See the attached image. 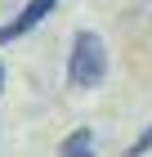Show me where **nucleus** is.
I'll list each match as a JSON object with an SVG mask.
<instances>
[{
    "label": "nucleus",
    "mask_w": 152,
    "mask_h": 157,
    "mask_svg": "<svg viewBox=\"0 0 152 157\" xmlns=\"http://www.w3.org/2000/svg\"><path fill=\"white\" fill-rule=\"evenodd\" d=\"M148 148H152V126H148V130L139 135V139H134V148H130L125 157H143V153H148Z\"/></svg>",
    "instance_id": "20e7f679"
},
{
    "label": "nucleus",
    "mask_w": 152,
    "mask_h": 157,
    "mask_svg": "<svg viewBox=\"0 0 152 157\" xmlns=\"http://www.w3.org/2000/svg\"><path fill=\"white\" fill-rule=\"evenodd\" d=\"M0 85H5V67H0Z\"/></svg>",
    "instance_id": "39448f33"
},
{
    "label": "nucleus",
    "mask_w": 152,
    "mask_h": 157,
    "mask_svg": "<svg viewBox=\"0 0 152 157\" xmlns=\"http://www.w3.org/2000/svg\"><path fill=\"white\" fill-rule=\"evenodd\" d=\"M107 76V45L94 32H76L72 40V59H67V81L76 90H94Z\"/></svg>",
    "instance_id": "f257e3e1"
},
{
    "label": "nucleus",
    "mask_w": 152,
    "mask_h": 157,
    "mask_svg": "<svg viewBox=\"0 0 152 157\" xmlns=\"http://www.w3.org/2000/svg\"><path fill=\"white\" fill-rule=\"evenodd\" d=\"M58 153H63V157H94V135L85 130V126H81V130H72L67 139H63Z\"/></svg>",
    "instance_id": "7ed1b4c3"
},
{
    "label": "nucleus",
    "mask_w": 152,
    "mask_h": 157,
    "mask_svg": "<svg viewBox=\"0 0 152 157\" xmlns=\"http://www.w3.org/2000/svg\"><path fill=\"white\" fill-rule=\"evenodd\" d=\"M54 5H58V0H27V5H23V13H18L13 23H5V27H0V45H5V40L27 36L32 27H40V23L49 18V9H54Z\"/></svg>",
    "instance_id": "f03ea898"
}]
</instances>
